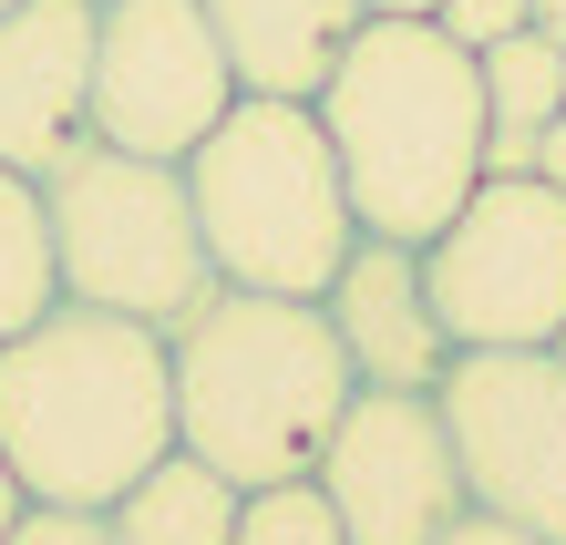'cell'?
I'll use <instances>...</instances> for the list:
<instances>
[{
  "label": "cell",
  "mask_w": 566,
  "mask_h": 545,
  "mask_svg": "<svg viewBox=\"0 0 566 545\" xmlns=\"http://www.w3.org/2000/svg\"><path fill=\"white\" fill-rule=\"evenodd\" d=\"M422 279L453 350H546L566 329V186L484 176L422 248Z\"/></svg>",
  "instance_id": "cell-6"
},
{
  "label": "cell",
  "mask_w": 566,
  "mask_h": 545,
  "mask_svg": "<svg viewBox=\"0 0 566 545\" xmlns=\"http://www.w3.org/2000/svg\"><path fill=\"white\" fill-rule=\"evenodd\" d=\"M0 453H11L31 504L104 515L124 484H145L176 453L165 329L52 298L31 329L0 339Z\"/></svg>",
  "instance_id": "cell-2"
},
{
  "label": "cell",
  "mask_w": 566,
  "mask_h": 545,
  "mask_svg": "<svg viewBox=\"0 0 566 545\" xmlns=\"http://www.w3.org/2000/svg\"><path fill=\"white\" fill-rule=\"evenodd\" d=\"M319 319L340 339L360 391H432L453 370V329L432 310L422 248H391V237H360L340 258V279L319 289Z\"/></svg>",
  "instance_id": "cell-11"
},
{
  "label": "cell",
  "mask_w": 566,
  "mask_h": 545,
  "mask_svg": "<svg viewBox=\"0 0 566 545\" xmlns=\"http://www.w3.org/2000/svg\"><path fill=\"white\" fill-rule=\"evenodd\" d=\"M525 31H546V42H566V0H536V11H525Z\"/></svg>",
  "instance_id": "cell-23"
},
{
  "label": "cell",
  "mask_w": 566,
  "mask_h": 545,
  "mask_svg": "<svg viewBox=\"0 0 566 545\" xmlns=\"http://www.w3.org/2000/svg\"><path fill=\"white\" fill-rule=\"evenodd\" d=\"M0 11H21V0H0Z\"/></svg>",
  "instance_id": "cell-26"
},
{
  "label": "cell",
  "mask_w": 566,
  "mask_h": 545,
  "mask_svg": "<svg viewBox=\"0 0 566 545\" xmlns=\"http://www.w3.org/2000/svg\"><path fill=\"white\" fill-rule=\"evenodd\" d=\"M93 145V0L0 11V165L42 186Z\"/></svg>",
  "instance_id": "cell-10"
},
{
  "label": "cell",
  "mask_w": 566,
  "mask_h": 545,
  "mask_svg": "<svg viewBox=\"0 0 566 545\" xmlns=\"http://www.w3.org/2000/svg\"><path fill=\"white\" fill-rule=\"evenodd\" d=\"M546 350H556V360H566V329H556V339H546Z\"/></svg>",
  "instance_id": "cell-25"
},
{
  "label": "cell",
  "mask_w": 566,
  "mask_h": 545,
  "mask_svg": "<svg viewBox=\"0 0 566 545\" xmlns=\"http://www.w3.org/2000/svg\"><path fill=\"white\" fill-rule=\"evenodd\" d=\"M42 227H52V289L83 298V310L176 329V319H196L217 298L186 165L83 145L73 165H52V176H42Z\"/></svg>",
  "instance_id": "cell-5"
},
{
  "label": "cell",
  "mask_w": 566,
  "mask_h": 545,
  "mask_svg": "<svg viewBox=\"0 0 566 545\" xmlns=\"http://www.w3.org/2000/svg\"><path fill=\"white\" fill-rule=\"evenodd\" d=\"M536 176H546V186H566V114L536 134Z\"/></svg>",
  "instance_id": "cell-21"
},
{
  "label": "cell",
  "mask_w": 566,
  "mask_h": 545,
  "mask_svg": "<svg viewBox=\"0 0 566 545\" xmlns=\"http://www.w3.org/2000/svg\"><path fill=\"white\" fill-rule=\"evenodd\" d=\"M21 504H31V494H21V473H11V453H0V535L21 525Z\"/></svg>",
  "instance_id": "cell-22"
},
{
  "label": "cell",
  "mask_w": 566,
  "mask_h": 545,
  "mask_svg": "<svg viewBox=\"0 0 566 545\" xmlns=\"http://www.w3.org/2000/svg\"><path fill=\"white\" fill-rule=\"evenodd\" d=\"M0 545H114V515H83V504H21V525Z\"/></svg>",
  "instance_id": "cell-17"
},
{
  "label": "cell",
  "mask_w": 566,
  "mask_h": 545,
  "mask_svg": "<svg viewBox=\"0 0 566 545\" xmlns=\"http://www.w3.org/2000/svg\"><path fill=\"white\" fill-rule=\"evenodd\" d=\"M484 176H536V124H484Z\"/></svg>",
  "instance_id": "cell-19"
},
{
  "label": "cell",
  "mask_w": 566,
  "mask_h": 545,
  "mask_svg": "<svg viewBox=\"0 0 566 545\" xmlns=\"http://www.w3.org/2000/svg\"><path fill=\"white\" fill-rule=\"evenodd\" d=\"M432 545H546V535H525V525H505V515H484V504H463Z\"/></svg>",
  "instance_id": "cell-20"
},
{
  "label": "cell",
  "mask_w": 566,
  "mask_h": 545,
  "mask_svg": "<svg viewBox=\"0 0 566 545\" xmlns=\"http://www.w3.org/2000/svg\"><path fill=\"white\" fill-rule=\"evenodd\" d=\"M319 124H329V155H340L360 237L432 248L453 227V207L484 186V124H494L484 114V62L443 21L371 11L319 83Z\"/></svg>",
  "instance_id": "cell-1"
},
{
  "label": "cell",
  "mask_w": 566,
  "mask_h": 545,
  "mask_svg": "<svg viewBox=\"0 0 566 545\" xmlns=\"http://www.w3.org/2000/svg\"><path fill=\"white\" fill-rule=\"evenodd\" d=\"M52 227H42V186L31 176H11L0 165V339L11 329H31L52 310Z\"/></svg>",
  "instance_id": "cell-14"
},
{
  "label": "cell",
  "mask_w": 566,
  "mask_h": 545,
  "mask_svg": "<svg viewBox=\"0 0 566 545\" xmlns=\"http://www.w3.org/2000/svg\"><path fill=\"white\" fill-rule=\"evenodd\" d=\"M238 104L196 0H93V145L186 165Z\"/></svg>",
  "instance_id": "cell-8"
},
{
  "label": "cell",
  "mask_w": 566,
  "mask_h": 545,
  "mask_svg": "<svg viewBox=\"0 0 566 545\" xmlns=\"http://www.w3.org/2000/svg\"><path fill=\"white\" fill-rule=\"evenodd\" d=\"M525 11H536V0H443L432 21H443L463 52H484V42H505V31H525Z\"/></svg>",
  "instance_id": "cell-18"
},
{
  "label": "cell",
  "mask_w": 566,
  "mask_h": 545,
  "mask_svg": "<svg viewBox=\"0 0 566 545\" xmlns=\"http://www.w3.org/2000/svg\"><path fill=\"white\" fill-rule=\"evenodd\" d=\"M165 381H176V453L217 463L238 494L298 484L360 391L319 298H269V289H217L196 319H176Z\"/></svg>",
  "instance_id": "cell-3"
},
{
  "label": "cell",
  "mask_w": 566,
  "mask_h": 545,
  "mask_svg": "<svg viewBox=\"0 0 566 545\" xmlns=\"http://www.w3.org/2000/svg\"><path fill=\"white\" fill-rule=\"evenodd\" d=\"M238 484L196 453H165L145 484H124L104 515H114V545H238Z\"/></svg>",
  "instance_id": "cell-13"
},
{
  "label": "cell",
  "mask_w": 566,
  "mask_h": 545,
  "mask_svg": "<svg viewBox=\"0 0 566 545\" xmlns=\"http://www.w3.org/2000/svg\"><path fill=\"white\" fill-rule=\"evenodd\" d=\"M350 545H432L463 504L453 432L432 412V391H350V412L329 422V453L310 463Z\"/></svg>",
  "instance_id": "cell-9"
},
{
  "label": "cell",
  "mask_w": 566,
  "mask_h": 545,
  "mask_svg": "<svg viewBox=\"0 0 566 545\" xmlns=\"http://www.w3.org/2000/svg\"><path fill=\"white\" fill-rule=\"evenodd\" d=\"M238 545H350L340 515H329V494L298 473V484H258L238 504Z\"/></svg>",
  "instance_id": "cell-16"
},
{
  "label": "cell",
  "mask_w": 566,
  "mask_h": 545,
  "mask_svg": "<svg viewBox=\"0 0 566 545\" xmlns=\"http://www.w3.org/2000/svg\"><path fill=\"white\" fill-rule=\"evenodd\" d=\"M360 11H391V21H432L443 0H360Z\"/></svg>",
  "instance_id": "cell-24"
},
{
  "label": "cell",
  "mask_w": 566,
  "mask_h": 545,
  "mask_svg": "<svg viewBox=\"0 0 566 545\" xmlns=\"http://www.w3.org/2000/svg\"><path fill=\"white\" fill-rule=\"evenodd\" d=\"M196 11H207L238 93H279V104H319L340 42L371 21L360 0H196Z\"/></svg>",
  "instance_id": "cell-12"
},
{
  "label": "cell",
  "mask_w": 566,
  "mask_h": 545,
  "mask_svg": "<svg viewBox=\"0 0 566 545\" xmlns=\"http://www.w3.org/2000/svg\"><path fill=\"white\" fill-rule=\"evenodd\" d=\"M484 114L494 124H556L566 114V42H546V31H505V42H484Z\"/></svg>",
  "instance_id": "cell-15"
},
{
  "label": "cell",
  "mask_w": 566,
  "mask_h": 545,
  "mask_svg": "<svg viewBox=\"0 0 566 545\" xmlns=\"http://www.w3.org/2000/svg\"><path fill=\"white\" fill-rule=\"evenodd\" d=\"M463 494L484 515L566 545V360L556 350H453L432 381Z\"/></svg>",
  "instance_id": "cell-7"
},
{
  "label": "cell",
  "mask_w": 566,
  "mask_h": 545,
  "mask_svg": "<svg viewBox=\"0 0 566 545\" xmlns=\"http://www.w3.org/2000/svg\"><path fill=\"white\" fill-rule=\"evenodd\" d=\"M196 237H207L217 289H269V298H319L360 248L340 155H329L319 104H279V93H238L227 124L186 155Z\"/></svg>",
  "instance_id": "cell-4"
}]
</instances>
